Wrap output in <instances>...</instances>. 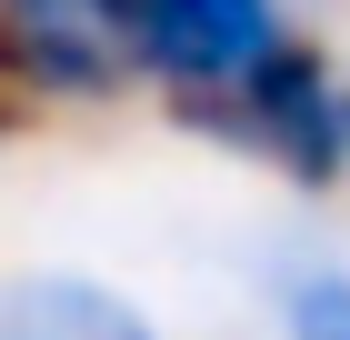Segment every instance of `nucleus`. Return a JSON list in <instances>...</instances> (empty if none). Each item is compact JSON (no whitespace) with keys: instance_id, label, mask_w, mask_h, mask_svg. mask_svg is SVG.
I'll use <instances>...</instances> for the list:
<instances>
[{"instance_id":"nucleus-1","label":"nucleus","mask_w":350,"mask_h":340,"mask_svg":"<svg viewBox=\"0 0 350 340\" xmlns=\"http://www.w3.org/2000/svg\"><path fill=\"white\" fill-rule=\"evenodd\" d=\"M350 80L330 70V51L310 40V30H291L270 60H250L230 90H211V101H190L180 120L190 131H211L220 151H250L260 170H280L291 190H340L350 181Z\"/></svg>"},{"instance_id":"nucleus-2","label":"nucleus","mask_w":350,"mask_h":340,"mask_svg":"<svg viewBox=\"0 0 350 340\" xmlns=\"http://www.w3.org/2000/svg\"><path fill=\"white\" fill-rule=\"evenodd\" d=\"M291 40V10L280 0H150L140 10V80H161L170 110L211 101L250 60H270Z\"/></svg>"},{"instance_id":"nucleus-3","label":"nucleus","mask_w":350,"mask_h":340,"mask_svg":"<svg viewBox=\"0 0 350 340\" xmlns=\"http://www.w3.org/2000/svg\"><path fill=\"white\" fill-rule=\"evenodd\" d=\"M0 340H161L131 290L90 270H10L0 280Z\"/></svg>"},{"instance_id":"nucleus-4","label":"nucleus","mask_w":350,"mask_h":340,"mask_svg":"<svg viewBox=\"0 0 350 340\" xmlns=\"http://www.w3.org/2000/svg\"><path fill=\"white\" fill-rule=\"evenodd\" d=\"M280 320H291V340H350V270L291 261L280 270Z\"/></svg>"},{"instance_id":"nucleus-5","label":"nucleus","mask_w":350,"mask_h":340,"mask_svg":"<svg viewBox=\"0 0 350 340\" xmlns=\"http://www.w3.org/2000/svg\"><path fill=\"white\" fill-rule=\"evenodd\" d=\"M10 10L60 21V30H81V40H110V51L140 70V10H150V0H10Z\"/></svg>"},{"instance_id":"nucleus-6","label":"nucleus","mask_w":350,"mask_h":340,"mask_svg":"<svg viewBox=\"0 0 350 340\" xmlns=\"http://www.w3.org/2000/svg\"><path fill=\"white\" fill-rule=\"evenodd\" d=\"M340 120H350V101H340Z\"/></svg>"}]
</instances>
